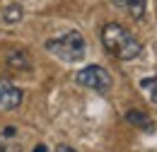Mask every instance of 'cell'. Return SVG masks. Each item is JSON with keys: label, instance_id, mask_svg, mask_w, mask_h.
Instances as JSON below:
<instances>
[{"label": "cell", "instance_id": "6", "mask_svg": "<svg viewBox=\"0 0 157 152\" xmlns=\"http://www.w3.org/2000/svg\"><path fill=\"white\" fill-rule=\"evenodd\" d=\"M123 118H126L131 126L140 128V131H152V118L145 114V111H140V109H131V111H126Z\"/></svg>", "mask_w": 157, "mask_h": 152}, {"label": "cell", "instance_id": "9", "mask_svg": "<svg viewBox=\"0 0 157 152\" xmlns=\"http://www.w3.org/2000/svg\"><path fill=\"white\" fill-rule=\"evenodd\" d=\"M140 89L150 97V101H152V104H157V75H155V77H145V80H140Z\"/></svg>", "mask_w": 157, "mask_h": 152}, {"label": "cell", "instance_id": "4", "mask_svg": "<svg viewBox=\"0 0 157 152\" xmlns=\"http://www.w3.org/2000/svg\"><path fill=\"white\" fill-rule=\"evenodd\" d=\"M22 99H24V92L20 87H15L7 80H0V109L12 111V109H17L22 104Z\"/></svg>", "mask_w": 157, "mask_h": 152}, {"label": "cell", "instance_id": "2", "mask_svg": "<svg viewBox=\"0 0 157 152\" xmlns=\"http://www.w3.org/2000/svg\"><path fill=\"white\" fill-rule=\"evenodd\" d=\"M46 51L53 53L63 63H80L85 58V53H87V44H85V36L80 32H68L63 36L48 39L46 41Z\"/></svg>", "mask_w": 157, "mask_h": 152}, {"label": "cell", "instance_id": "7", "mask_svg": "<svg viewBox=\"0 0 157 152\" xmlns=\"http://www.w3.org/2000/svg\"><path fill=\"white\" fill-rule=\"evenodd\" d=\"M7 60H10V68H17V70H29V68H32L29 56H27L24 51H12V53L7 56Z\"/></svg>", "mask_w": 157, "mask_h": 152}, {"label": "cell", "instance_id": "10", "mask_svg": "<svg viewBox=\"0 0 157 152\" xmlns=\"http://www.w3.org/2000/svg\"><path fill=\"white\" fill-rule=\"evenodd\" d=\"M128 12L133 19H143L145 17V7H147V0H128Z\"/></svg>", "mask_w": 157, "mask_h": 152}, {"label": "cell", "instance_id": "1", "mask_svg": "<svg viewBox=\"0 0 157 152\" xmlns=\"http://www.w3.org/2000/svg\"><path fill=\"white\" fill-rule=\"evenodd\" d=\"M101 44H104L106 53L118 60H133L143 53L140 39L133 32H128L126 27H121L118 22H106L101 27Z\"/></svg>", "mask_w": 157, "mask_h": 152}, {"label": "cell", "instance_id": "11", "mask_svg": "<svg viewBox=\"0 0 157 152\" xmlns=\"http://www.w3.org/2000/svg\"><path fill=\"white\" fill-rule=\"evenodd\" d=\"M56 152H78V150H75V147H70V145H58Z\"/></svg>", "mask_w": 157, "mask_h": 152}, {"label": "cell", "instance_id": "8", "mask_svg": "<svg viewBox=\"0 0 157 152\" xmlns=\"http://www.w3.org/2000/svg\"><path fill=\"white\" fill-rule=\"evenodd\" d=\"M22 7L17 2H10V5H5V10H2V19H5V24H17L22 19Z\"/></svg>", "mask_w": 157, "mask_h": 152}, {"label": "cell", "instance_id": "3", "mask_svg": "<svg viewBox=\"0 0 157 152\" xmlns=\"http://www.w3.org/2000/svg\"><path fill=\"white\" fill-rule=\"evenodd\" d=\"M75 82L80 87H87V89H94V92H106V89H111L114 80L109 75V70H104L101 65H87L75 75Z\"/></svg>", "mask_w": 157, "mask_h": 152}, {"label": "cell", "instance_id": "5", "mask_svg": "<svg viewBox=\"0 0 157 152\" xmlns=\"http://www.w3.org/2000/svg\"><path fill=\"white\" fill-rule=\"evenodd\" d=\"M0 152H22V142L17 140V131L12 126L0 133Z\"/></svg>", "mask_w": 157, "mask_h": 152}, {"label": "cell", "instance_id": "12", "mask_svg": "<svg viewBox=\"0 0 157 152\" xmlns=\"http://www.w3.org/2000/svg\"><path fill=\"white\" fill-rule=\"evenodd\" d=\"M111 2H114L116 7H126V5H128V0H111Z\"/></svg>", "mask_w": 157, "mask_h": 152}, {"label": "cell", "instance_id": "13", "mask_svg": "<svg viewBox=\"0 0 157 152\" xmlns=\"http://www.w3.org/2000/svg\"><path fill=\"white\" fill-rule=\"evenodd\" d=\"M34 152H46V147H44V145H39V147H36Z\"/></svg>", "mask_w": 157, "mask_h": 152}]
</instances>
